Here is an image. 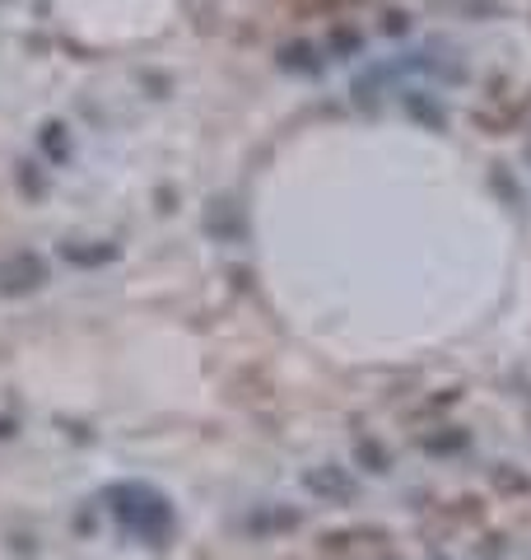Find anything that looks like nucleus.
I'll return each instance as SVG.
<instances>
[{"instance_id": "nucleus-11", "label": "nucleus", "mask_w": 531, "mask_h": 560, "mask_svg": "<svg viewBox=\"0 0 531 560\" xmlns=\"http://www.w3.org/2000/svg\"><path fill=\"white\" fill-rule=\"evenodd\" d=\"M494 486H499V490H518V495H522V490H531V481L518 477V471H494Z\"/></svg>"}, {"instance_id": "nucleus-7", "label": "nucleus", "mask_w": 531, "mask_h": 560, "mask_svg": "<svg viewBox=\"0 0 531 560\" xmlns=\"http://www.w3.org/2000/svg\"><path fill=\"white\" fill-rule=\"evenodd\" d=\"M354 458H364V467L374 471V477H382V471H387V453H382V444L368 440V434H359V440H354Z\"/></svg>"}, {"instance_id": "nucleus-4", "label": "nucleus", "mask_w": 531, "mask_h": 560, "mask_svg": "<svg viewBox=\"0 0 531 560\" xmlns=\"http://www.w3.org/2000/svg\"><path fill=\"white\" fill-rule=\"evenodd\" d=\"M304 490H308V495H317V500H327V504H350L354 500V477L345 467L322 463V467L304 471Z\"/></svg>"}, {"instance_id": "nucleus-2", "label": "nucleus", "mask_w": 531, "mask_h": 560, "mask_svg": "<svg viewBox=\"0 0 531 560\" xmlns=\"http://www.w3.org/2000/svg\"><path fill=\"white\" fill-rule=\"evenodd\" d=\"M322 551L331 560H401L392 547H387V537L378 528H354V533H331L322 541Z\"/></svg>"}, {"instance_id": "nucleus-9", "label": "nucleus", "mask_w": 531, "mask_h": 560, "mask_svg": "<svg viewBox=\"0 0 531 560\" xmlns=\"http://www.w3.org/2000/svg\"><path fill=\"white\" fill-rule=\"evenodd\" d=\"M405 108H411L420 121H429V127H448V113H442L438 103H424L420 94H405Z\"/></svg>"}, {"instance_id": "nucleus-12", "label": "nucleus", "mask_w": 531, "mask_h": 560, "mask_svg": "<svg viewBox=\"0 0 531 560\" xmlns=\"http://www.w3.org/2000/svg\"><path fill=\"white\" fill-rule=\"evenodd\" d=\"M331 47L335 51H354V47H359V33H354V28H331Z\"/></svg>"}, {"instance_id": "nucleus-5", "label": "nucleus", "mask_w": 531, "mask_h": 560, "mask_svg": "<svg viewBox=\"0 0 531 560\" xmlns=\"http://www.w3.org/2000/svg\"><path fill=\"white\" fill-rule=\"evenodd\" d=\"M280 66L294 70V75H312V70H322V51L312 43H285L280 47Z\"/></svg>"}, {"instance_id": "nucleus-3", "label": "nucleus", "mask_w": 531, "mask_h": 560, "mask_svg": "<svg viewBox=\"0 0 531 560\" xmlns=\"http://www.w3.org/2000/svg\"><path fill=\"white\" fill-rule=\"evenodd\" d=\"M47 285V261L38 253H10L0 261V294L20 300V294H33Z\"/></svg>"}, {"instance_id": "nucleus-8", "label": "nucleus", "mask_w": 531, "mask_h": 560, "mask_svg": "<svg viewBox=\"0 0 531 560\" xmlns=\"http://www.w3.org/2000/svg\"><path fill=\"white\" fill-rule=\"evenodd\" d=\"M43 150H47L57 164H61L66 154H70V136H66L61 121H47V127H43Z\"/></svg>"}, {"instance_id": "nucleus-6", "label": "nucleus", "mask_w": 531, "mask_h": 560, "mask_svg": "<svg viewBox=\"0 0 531 560\" xmlns=\"http://www.w3.org/2000/svg\"><path fill=\"white\" fill-rule=\"evenodd\" d=\"M61 257L75 261V267H98V261H113L117 248H113V243H103V248H80V243H66Z\"/></svg>"}, {"instance_id": "nucleus-10", "label": "nucleus", "mask_w": 531, "mask_h": 560, "mask_svg": "<svg viewBox=\"0 0 531 560\" xmlns=\"http://www.w3.org/2000/svg\"><path fill=\"white\" fill-rule=\"evenodd\" d=\"M424 448L429 453H452V448H467V434L457 430V434H434V440H424Z\"/></svg>"}, {"instance_id": "nucleus-13", "label": "nucleus", "mask_w": 531, "mask_h": 560, "mask_svg": "<svg viewBox=\"0 0 531 560\" xmlns=\"http://www.w3.org/2000/svg\"><path fill=\"white\" fill-rule=\"evenodd\" d=\"M387 33H405V28H411V24H405V14L397 10V14H387V24H382Z\"/></svg>"}, {"instance_id": "nucleus-15", "label": "nucleus", "mask_w": 531, "mask_h": 560, "mask_svg": "<svg viewBox=\"0 0 531 560\" xmlns=\"http://www.w3.org/2000/svg\"><path fill=\"white\" fill-rule=\"evenodd\" d=\"M434 560H448V556H434Z\"/></svg>"}, {"instance_id": "nucleus-14", "label": "nucleus", "mask_w": 531, "mask_h": 560, "mask_svg": "<svg viewBox=\"0 0 531 560\" xmlns=\"http://www.w3.org/2000/svg\"><path fill=\"white\" fill-rule=\"evenodd\" d=\"M527 164H531V140H527Z\"/></svg>"}, {"instance_id": "nucleus-1", "label": "nucleus", "mask_w": 531, "mask_h": 560, "mask_svg": "<svg viewBox=\"0 0 531 560\" xmlns=\"http://www.w3.org/2000/svg\"><path fill=\"white\" fill-rule=\"evenodd\" d=\"M103 504H108V514L117 518L121 533L150 541V547H164L173 533V504L164 490L150 481H117V486H108Z\"/></svg>"}]
</instances>
